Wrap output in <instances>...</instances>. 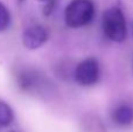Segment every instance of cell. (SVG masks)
I'll return each mask as SVG.
<instances>
[{
  "label": "cell",
  "mask_w": 133,
  "mask_h": 132,
  "mask_svg": "<svg viewBox=\"0 0 133 132\" xmlns=\"http://www.w3.org/2000/svg\"><path fill=\"white\" fill-rule=\"evenodd\" d=\"M95 16V5L91 0H72L66 6L64 20L68 27L79 28L88 25Z\"/></svg>",
  "instance_id": "cell-1"
},
{
  "label": "cell",
  "mask_w": 133,
  "mask_h": 132,
  "mask_svg": "<svg viewBox=\"0 0 133 132\" xmlns=\"http://www.w3.org/2000/svg\"><path fill=\"white\" fill-rule=\"evenodd\" d=\"M104 34L115 42H123L126 39V21L122 9L111 7L103 14Z\"/></svg>",
  "instance_id": "cell-2"
},
{
  "label": "cell",
  "mask_w": 133,
  "mask_h": 132,
  "mask_svg": "<svg viewBox=\"0 0 133 132\" xmlns=\"http://www.w3.org/2000/svg\"><path fill=\"white\" fill-rule=\"evenodd\" d=\"M99 78L98 62L94 57H88L83 60L75 69V80L78 84L83 87L94 85Z\"/></svg>",
  "instance_id": "cell-3"
},
{
  "label": "cell",
  "mask_w": 133,
  "mask_h": 132,
  "mask_svg": "<svg viewBox=\"0 0 133 132\" xmlns=\"http://www.w3.org/2000/svg\"><path fill=\"white\" fill-rule=\"evenodd\" d=\"M48 40V33L42 26L34 25L26 28L22 33V44L28 50L41 48Z\"/></svg>",
  "instance_id": "cell-4"
},
{
  "label": "cell",
  "mask_w": 133,
  "mask_h": 132,
  "mask_svg": "<svg viewBox=\"0 0 133 132\" xmlns=\"http://www.w3.org/2000/svg\"><path fill=\"white\" fill-rule=\"evenodd\" d=\"M112 119L116 124L122 126H126L133 122V109L129 105H120L113 111Z\"/></svg>",
  "instance_id": "cell-5"
},
{
  "label": "cell",
  "mask_w": 133,
  "mask_h": 132,
  "mask_svg": "<svg viewBox=\"0 0 133 132\" xmlns=\"http://www.w3.org/2000/svg\"><path fill=\"white\" fill-rule=\"evenodd\" d=\"M14 121V111L8 103L0 100V128H7Z\"/></svg>",
  "instance_id": "cell-6"
},
{
  "label": "cell",
  "mask_w": 133,
  "mask_h": 132,
  "mask_svg": "<svg viewBox=\"0 0 133 132\" xmlns=\"http://www.w3.org/2000/svg\"><path fill=\"white\" fill-rule=\"evenodd\" d=\"M11 23V13L8 8L0 1V33L7 30Z\"/></svg>",
  "instance_id": "cell-7"
},
{
  "label": "cell",
  "mask_w": 133,
  "mask_h": 132,
  "mask_svg": "<svg viewBox=\"0 0 133 132\" xmlns=\"http://www.w3.org/2000/svg\"><path fill=\"white\" fill-rule=\"evenodd\" d=\"M44 7H43V14L44 15H49L51 14V12L54 11V7H55V0H49V1L44 2Z\"/></svg>",
  "instance_id": "cell-8"
},
{
  "label": "cell",
  "mask_w": 133,
  "mask_h": 132,
  "mask_svg": "<svg viewBox=\"0 0 133 132\" xmlns=\"http://www.w3.org/2000/svg\"><path fill=\"white\" fill-rule=\"evenodd\" d=\"M37 1H41V2H47V1H49V0H37Z\"/></svg>",
  "instance_id": "cell-9"
},
{
  "label": "cell",
  "mask_w": 133,
  "mask_h": 132,
  "mask_svg": "<svg viewBox=\"0 0 133 132\" xmlns=\"http://www.w3.org/2000/svg\"><path fill=\"white\" fill-rule=\"evenodd\" d=\"M19 1H20V2H22V1H25V0H19Z\"/></svg>",
  "instance_id": "cell-10"
},
{
  "label": "cell",
  "mask_w": 133,
  "mask_h": 132,
  "mask_svg": "<svg viewBox=\"0 0 133 132\" xmlns=\"http://www.w3.org/2000/svg\"><path fill=\"white\" fill-rule=\"evenodd\" d=\"M11 132H14V131H11Z\"/></svg>",
  "instance_id": "cell-11"
}]
</instances>
